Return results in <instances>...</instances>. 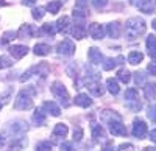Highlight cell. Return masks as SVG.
Masks as SVG:
<instances>
[{"label": "cell", "instance_id": "1", "mask_svg": "<svg viewBox=\"0 0 156 151\" xmlns=\"http://www.w3.org/2000/svg\"><path fill=\"white\" fill-rule=\"evenodd\" d=\"M145 33V22L140 17H131L125 22V36L126 39H137L140 34Z\"/></svg>", "mask_w": 156, "mask_h": 151}, {"label": "cell", "instance_id": "2", "mask_svg": "<svg viewBox=\"0 0 156 151\" xmlns=\"http://www.w3.org/2000/svg\"><path fill=\"white\" fill-rule=\"evenodd\" d=\"M51 92H53V95L59 100V101L62 103L64 108L69 106V92L66 89V86H64L62 83L59 81H55L53 84H51Z\"/></svg>", "mask_w": 156, "mask_h": 151}, {"label": "cell", "instance_id": "3", "mask_svg": "<svg viewBox=\"0 0 156 151\" xmlns=\"http://www.w3.org/2000/svg\"><path fill=\"white\" fill-rule=\"evenodd\" d=\"M48 72H50V67L45 64V62H41V64H37V66H34V67H31L28 72H25L22 77H20V81L23 83V81H27L28 78H30V75H33V73H36L37 77H42V78H45L47 75H48Z\"/></svg>", "mask_w": 156, "mask_h": 151}, {"label": "cell", "instance_id": "4", "mask_svg": "<svg viewBox=\"0 0 156 151\" xmlns=\"http://www.w3.org/2000/svg\"><path fill=\"white\" fill-rule=\"evenodd\" d=\"M14 108L16 109H20V111H27V109H31L33 108V100L30 98L28 92L27 91H22L17 98H16V103H14Z\"/></svg>", "mask_w": 156, "mask_h": 151}, {"label": "cell", "instance_id": "5", "mask_svg": "<svg viewBox=\"0 0 156 151\" xmlns=\"http://www.w3.org/2000/svg\"><path fill=\"white\" fill-rule=\"evenodd\" d=\"M58 53L62 56H72L75 53V44L70 39H64L58 44Z\"/></svg>", "mask_w": 156, "mask_h": 151}, {"label": "cell", "instance_id": "6", "mask_svg": "<svg viewBox=\"0 0 156 151\" xmlns=\"http://www.w3.org/2000/svg\"><path fill=\"white\" fill-rule=\"evenodd\" d=\"M133 136L137 137V139H144L145 134H147V125L144 120H140V118H136L134 123H133Z\"/></svg>", "mask_w": 156, "mask_h": 151}, {"label": "cell", "instance_id": "7", "mask_svg": "<svg viewBox=\"0 0 156 151\" xmlns=\"http://www.w3.org/2000/svg\"><path fill=\"white\" fill-rule=\"evenodd\" d=\"M109 131L112 136H126V128L122 120H112L109 122Z\"/></svg>", "mask_w": 156, "mask_h": 151}, {"label": "cell", "instance_id": "8", "mask_svg": "<svg viewBox=\"0 0 156 151\" xmlns=\"http://www.w3.org/2000/svg\"><path fill=\"white\" fill-rule=\"evenodd\" d=\"M87 89H89L90 94L95 95V97H101L103 94H105V89H103V86L100 84L98 78H95L94 81H89L87 83Z\"/></svg>", "mask_w": 156, "mask_h": 151}, {"label": "cell", "instance_id": "9", "mask_svg": "<svg viewBox=\"0 0 156 151\" xmlns=\"http://www.w3.org/2000/svg\"><path fill=\"white\" fill-rule=\"evenodd\" d=\"M89 34L90 37H94V39H103V36H105V30L100 23H90L89 25Z\"/></svg>", "mask_w": 156, "mask_h": 151}, {"label": "cell", "instance_id": "10", "mask_svg": "<svg viewBox=\"0 0 156 151\" xmlns=\"http://www.w3.org/2000/svg\"><path fill=\"white\" fill-rule=\"evenodd\" d=\"M87 56H89V61L92 62V64H100V62H103V55H101V52L98 48H95V47H90L89 48V53H87Z\"/></svg>", "mask_w": 156, "mask_h": 151}, {"label": "cell", "instance_id": "11", "mask_svg": "<svg viewBox=\"0 0 156 151\" xmlns=\"http://www.w3.org/2000/svg\"><path fill=\"white\" fill-rule=\"evenodd\" d=\"M9 53L14 56L16 59H20V58H23L25 55L28 53V48L25 45H11L9 47Z\"/></svg>", "mask_w": 156, "mask_h": 151}, {"label": "cell", "instance_id": "12", "mask_svg": "<svg viewBox=\"0 0 156 151\" xmlns=\"http://www.w3.org/2000/svg\"><path fill=\"white\" fill-rule=\"evenodd\" d=\"M117 64H123V56H117V58H108V59H105V62H103V69L109 72V70L115 69Z\"/></svg>", "mask_w": 156, "mask_h": 151}, {"label": "cell", "instance_id": "13", "mask_svg": "<svg viewBox=\"0 0 156 151\" xmlns=\"http://www.w3.org/2000/svg\"><path fill=\"white\" fill-rule=\"evenodd\" d=\"M75 105L81 108H89L92 106V100H90V97H87V94H78L75 97Z\"/></svg>", "mask_w": 156, "mask_h": 151}, {"label": "cell", "instance_id": "14", "mask_svg": "<svg viewBox=\"0 0 156 151\" xmlns=\"http://www.w3.org/2000/svg\"><path fill=\"white\" fill-rule=\"evenodd\" d=\"M55 25H56V30H58V31L67 33V31L70 30V19H69L67 16H62Z\"/></svg>", "mask_w": 156, "mask_h": 151}, {"label": "cell", "instance_id": "15", "mask_svg": "<svg viewBox=\"0 0 156 151\" xmlns=\"http://www.w3.org/2000/svg\"><path fill=\"white\" fill-rule=\"evenodd\" d=\"M92 137L97 142H103L106 139V132L101 126H98V125H92Z\"/></svg>", "mask_w": 156, "mask_h": 151}, {"label": "cell", "instance_id": "16", "mask_svg": "<svg viewBox=\"0 0 156 151\" xmlns=\"http://www.w3.org/2000/svg\"><path fill=\"white\" fill-rule=\"evenodd\" d=\"M144 95L147 100H154L156 98V84L154 83H147L145 87H144Z\"/></svg>", "mask_w": 156, "mask_h": 151}, {"label": "cell", "instance_id": "17", "mask_svg": "<svg viewBox=\"0 0 156 151\" xmlns=\"http://www.w3.org/2000/svg\"><path fill=\"white\" fill-rule=\"evenodd\" d=\"M33 28L30 27L28 23H25L20 27V30L17 31V36H19V39H30V37H33Z\"/></svg>", "mask_w": 156, "mask_h": 151}, {"label": "cell", "instance_id": "18", "mask_svg": "<svg viewBox=\"0 0 156 151\" xmlns=\"http://www.w3.org/2000/svg\"><path fill=\"white\" fill-rule=\"evenodd\" d=\"M108 34L112 37V39H117V37L120 36V23L119 22H112L108 25V28H106Z\"/></svg>", "mask_w": 156, "mask_h": 151}, {"label": "cell", "instance_id": "19", "mask_svg": "<svg viewBox=\"0 0 156 151\" xmlns=\"http://www.w3.org/2000/svg\"><path fill=\"white\" fill-rule=\"evenodd\" d=\"M100 117H101L103 122H108V123L112 122V120H122V117L117 114V112H114V111H101Z\"/></svg>", "mask_w": 156, "mask_h": 151}, {"label": "cell", "instance_id": "20", "mask_svg": "<svg viewBox=\"0 0 156 151\" xmlns=\"http://www.w3.org/2000/svg\"><path fill=\"white\" fill-rule=\"evenodd\" d=\"M136 5L142 12H147V14L153 12V0H139Z\"/></svg>", "mask_w": 156, "mask_h": 151}, {"label": "cell", "instance_id": "21", "mask_svg": "<svg viewBox=\"0 0 156 151\" xmlns=\"http://www.w3.org/2000/svg\"><path fill=\"white\" fill-rule=\"evenodd\" d=\"M44 109H45L47 112H50L53 117H58V115L61 114L59 106H58L56 103H53V101H45V103H44Z\"/></svg>", "mask_w": 156, "mask_h": 151}, {"label": "cell", "instance_id": "22", "mask_svg": "<svg viewBox=\"0 0 156 151\" xmlns=\"http://www.w3.org/2000/svg\"><path fill=\"white\" fill-rule=\"evenodd\" d=\"M72 34L76 37V39H84V37H86V28L83 27V25H80V23H76V25H73V27H72Z\"/></svg>", "mask_w": 156, "mask_h": 151}, {"label": "cell", "instance_id": "23", "mask_svg": "<svg viewBox=\"0 0 156 151\" xmlns=\"http://www.w3.org/2000/svg\"><path fill=\"white\" fill-rule=\"evenodd\" d=\"M142 59H144V55H142L140 52H131L128 55V62H129V64H133V66L140 64Z\"/></svg>", "mask_w": 156, "mask_h": 151}, {"label": "cell", "instance_id": "24", "mask_svg": "<svg viewBox=\"0 0 156 151\" xmlns=\"http://www.w3.org/2000/svg\"><path fill=\"white\" fill-rule=\"evenodd\" d=\"M67 125H64V123H58L56 126L53 128V136L55 137H66L67 136Z\"/></svg>", "mask_w": 156, "mask_h": 151}, {"label": "cell", "instance_id": "25", "mask_svg": "<svg viewBox=\"0 0 156 151\" xmlns=\"http://www.w3.org/2000/svg\"><path fill=\"white\" fill-rule=\"evenodd\" d=\"M106 87H108V91H109L112 95H117V94L120 92L119 84H117V81L112 80V78H108V80H106Z\"/></svg>", "mask_w": 156, "mask_h": 151}, {"label": "cell", "instance_id": "26", "mask_svg": "<svg viewBox=\"0 0 156 151\" xmlns=\"http://www.w3.org/2000/svg\"><path fill=\"white\" fill-rule=\"evenodd\" d=\"M34 53L37 56H45L50 53V47L47 44H36L34 45Z\"/></svg>", "mask_w": 156, "mask_h": 151}, {"label": "cell", "instance_id": "27", "mask_svg": "<svg viewBox=\"0 0 156 151\" xmlns=\"http://www.w3.org/2000/svg\"><path fill=\"white\" fill-rule=\"evenodd\" d=\"M61 6H62V2H59V0H53V2H48L47 11L51 12V14H56V12L61 9Z\"/></svg>", "mask_w": 156, "mask_h": 151}, {"label": "cell", "instance_id": "28", "mask_svg": "<svg viewBox=\"0 0 156 151\" xmlns=\"http://www.w3.org/2000/svg\"><path fill=\"white\" fill-rule=\"evenodd\" d=\"M137 98H139L137 89H134V87H129V89L125 91V100H126V101H133V100H137Z\"/></svg>", "mask_w": 156, "mask_h": 151}, {"label": "cell", "instance_id": "29", "mask_svg": "<svg viewBox=\"0 0 156 151\" xmlns=\"http://www.w3.org/2000/svg\"><path fill=\"white\" fill-rule=\"evenodd\" d=\"M117 78L126 84V83H129V80H131V73H129L128 70H125V69H122V70H119V73H117Z\"/></svg>", "mask_w": 156, "mask_h": 151}, {"label": "cell", "instance_id": "30", "mask_svg": "<svg viewBox=\"0 0 156 151\" xmlns=\"http://www.w3.org/2000/svg\"><path fill=\"white\" fill-rule=\"evenodd\" d=\"M33 120H34L36 125H44L45 123V114H44L41 109H37L34 112V115H33Z\"/></svg>", "mask_w": 156, "mask_h": 151}, {"label": "cell", "instance_id": "31", "mask_svg": "<svg viewBox=\"0 0 156 151\" xmlns=\"http://www.w3.org/2000/svg\"><path fill=\"white\" fill-rule=\"evenodd\" d=\"M27 123H23V122H16L14 125L11 126V131H14L16 134L17 132H23V131H27Z\"/></svg>", "mask_w": 156, "mask_h": 151}, {"label": "cell", "instance_id": "32", "mask_svg": "<svg viewBox=\"0 0 156 151\" xmlns=\"http://www.w3.org/2000/svg\"><path fill=\"white\" fill-rule=\"evenodd\" d=\"M42 31L47 33V34H50V36H55V33L58 30H56V25L55 23H44L42 25Z\"/></svg>", "mask_w": 156, "mask_h": 151}, {"label": "cell", "instance_id": "33", "mask_svg": "<svg viewBox=\"0 0 156 151\" xmlns=\"http://www.w3.org/2000/svg\"><path fill=\"white\" fill-rule=\"evenodd\" d=\"M145 45H147V48H148V53H150V52H153V50H156V36L150 34V36L147 37Z\"/></svg>", "mask_w": 156, "mask_h": 151}, {"label": "cell", "instance_id": "34", "mask_svg": "<svg viewBox=\"0 0 156 151\" xmlns=\"http://www.w3.org/2000/svg\"><path fill=\"white\" fill-rule=\"evenodd\" d=\"M44 11H45V9H44L42 6H39V8H34V9L31 11V14H33V17H34L36 20H41V19L44 17V14H45Z\"/></svg>", "mask_w": 156, "mask_h": 151}, {"label": "cell", "instance_id": "35", "mask_svg": "<svg viewBox=\"0 0 156 151\" xmlns=\"http://www.w3.org/2000/svg\"><path fill=\"white\" fill-rule=\"evenodd\" d=\"M12 66V61L8 56H0V70L2 69H8Z\"/></svg>", "mask_w": 156, "mask_h": 151}, {"label": "cell", "instance_id": "36", "mask_svg": "<svg viewBox=\"0 0 156 151\" xmlns=\"http://www.w3.org/2000/svg\"><path fill=\"white\" fill-rule=\"evenodd\" d=\"M36 151H51V143L50 142H39L36 145Z\"/></svg>", "mask_w": 156, "mask_h": 151}, {"label": "cell", "instance_id": "37", "mask_svg": "<svg viewBox=\"0 0 156 151\" xmlns=\"http://www.w3.org/2000/svg\"><path fill=\"white\" fill-rule=\"evenodd\" d=\"M12 39H16V33H14V31H6V33L3 34V37H2V42H3V44H8V42H11Z\"/></svg>", "mask_w": 156, "mask_h": 151}, {"label": "cell", "instance_id": "38", "mask_svg": "<svg viewBox=\"0 0 156 151\" xmlns=\"http://www.w3.org/2000/svg\"><path fill=\"white\" fill-rule=\"evenodd\" d=\"M128 108L136 112V111H139L142 108V103L139 101V98H137V100H133V101H128Z\"/></svg>", "mask_w": 156, "mask_h": 151}, {"label": "cell", "instance_id": "39", "mask_svg": "<svg viewBox=\"0 0 156 151\" xmlns=\"http://www.w3.org/2000/svg\"><path fill=\"white\" fill-rule=\"evenodd\" d=\"M83 139V129L80 128V126H76L75 129H73V140L75 142H80Z\"/></svg>", "mask_w": 156, "mask_h": 151}, {"label": "cell", "instance_id": "40", "mask_svg": "<svg viewBox=\"0 0 156 151\" xmlns=\"http://www.w3.org/2000/svg\"><path fill=\"white\" fill-rule=\"evenodd\" d=\"M136 77H134V80H136V84H144L145 83V80H147V75H144L142 72H139V73H134Z\"/></svg>", "mask_w": 156, "mask_h": 151}, {"label": "cell", "instance_id": "41", "mask_svg": "<svg viewBox=\"0 0 156 151\" xmlns=\"http://www.w3.org/2000/svg\"><path fill=\"white\" fill-rule=\"evenodd\" d=\"M147 114H148L150 120L156 123V105H151V106L148 108V112H147Z\"/></svg>", "mask_w": 156, "mask_h": 151}, {"label": "cell", "instance_id": "42", "mask_svg": "<svg viewBox=\"0 0 156 151\" xmlns=\"http://www.w3.org/2000/svg\"><path fill=\"white\" fill-rule=\"evenodd\" d=\"M92 5L95 6V8H105L106 5H108V0H92Z\"/></svg>", "mask_w": 156, "mask_h": 151}, {"label": "cell", "instance_id": "43", "mask_svg": "<svg viewBox=\"0 0 156 151\" xmlns=\"http://www.w3.org/2000/svg\"><path fill=\"white\" fill-rule=\"evenodd\" d=\"M86 6H87V0H76V3H75L76 9H84L86 11Z\"/></svg>", "mask_w": 156, "mask_h": 151}, {"label": "cell", "instance_id": "44", "mask_svg": "<svg viewBox=\"0 0 156 151\" xmlns=\"http://www.w3.org/2000/svg\"><path fill=\"white\" fill-rule=\"evenodd\" d=\"M61 151H75L72 143H62L61 145Z\"/></svg>", "mask_w": 156, "mask_h": 151}, {"label": "cell", "instance_id": "45", "mask_svg": "<svg viewBox=\"0 0 156 151\" xmlns=\"http://www.w3.org/2000/svg\"><path fill=\"white\" fill-rule=\"evenodd\" d=\"M120 149H123V151H133L134 146L131 143H123V145H120Z\"/></svg>", "mask_w": 156, "mask_h": 151}, {"label": "cell", "instance_id": "46", "mask_svg": "<svg viewBox=\"0 0 156 151\" xmlns=\"http://www.w3.org/2000/svg\"><path fill=\"white\" fill-rule=\"evenodd\" d=\"M22 3H23V5H27V6H31V5L36 3V0H22Z\"/></svg>", "mask_w": 156, "mask_h": 151}, {"label": "cell", "instance_id": "47", "mask_svg": "<svg viewBox=\"0 0 156 151\" xmlns=\"http://www.w3.org/2000/svg\"><path fill=\"white\" fill-rule=\"evenodd\" d=\"M148 72H150V75H156V66L150 64V66H148Z\"/></svg>", "mask_w": 156, "mask_h": 151}, {"label": "cell", "instance_id": "48", "mask_svg": "<svg viewBox=\"0 0 156 151\" xmlns=\"http://www.w3.org/2000/svg\"><path fill=\"white\" fill-rule=\"evenodd\" d=\"M150 139H151L153 142H156V129H153V131H150Z\"/></svg>", "mask_w": 156, "mask_h": 151}, {"label": "cell", "instance_id": "49", "mask_svg": "<svg viewBox=\"0 0 156 151\" xmlns=\"http://www.w3.org/2000/svg\"><path fill=\"white\" fill-rule=\"evenodd\" d=\"M150 56H151L153 62H156V50H153V52H150Z\"/></svg>", "mask_w": 156, "mask_h": 151}, {"label": "cell", "instance_id": "50", "mask_svg": "<svg viewBox=\"0 0 156 151\" xmlns=\"http://www.w3.org/2000/svg\"><path fill=\"white\" fill-rule=\"evenodd\" d=\"M103 151H114V146H111V145H108L105 149H103Z\"/></svg>", "mask_w": 156, "mask_h": 151}, {"label": "cell", "instance_id": "51", "mask_svg": "<svg viewBox=\"0 0 156 151\" xmlns=\"http://www.w3.org/2000/svg\"><path fill=\"white\" fill-rule=\"evenodd\" d=\"M3 143H5V139H3V137H2V136H0V146H2Z\"/></svg>", "mask_w": 156, "mask_h": 151}, {"label": "cell", "instance_id": "52", "mask_svg": "<svg viewBox=\"0 0 156 151\" xmlns=\"http://www.w3.org/2000/svg\"><path fill=\"white\" fill-rule=\"evenodd\" d=\"M151 27H153V28H154V30H156V19H154V20H153V22H151Z\"/></svg>", "mask_w": 156, "mask_h": 151}, {"label": "cell", "instance_id": "53", "mask_svg": "<svg viewBox=\"0 0 156 151\" xmlns=\"http://www.w3.org/2000/svg\"><path fill=\"white\" fill-rule=\"evenodd\" d=\"M6 5V2H5V0H0V6H5Z\"/></svg>", "mask_w": 156, "mask_h": 151}, {"label": "cell", "instance_id": "54", "mask_svg": "<svg viewBox=\"0 0 156 151\" xmlns=\"http://www.w3.org/2000/svg\"><path fill=\"white\" fill-rule=\"evenodd\" d=\"M144 151H156V149H154V148H145Z\"/></svg>", "mask_w": 156, "mask_h": 151}, {"label": "cell", "instance_id": "55", "mask_svg": "<svg viewBox=\"0 0 156 151\" xmlns=\"http://www.w3.org/2000/svg\"><path fill=\"white\" fill-rule=\"evenodd\" d=\"M2 106H3V105H2V101H0V109H2Z\"/></svg>", "mask_w": 156, "mask_h": 151}]
</instances>
